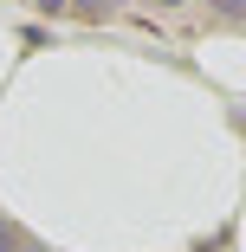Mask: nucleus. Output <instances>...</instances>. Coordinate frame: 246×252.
I'll return each instance as SVG.
<instances>
[{"instance_id": "obj_1", "label": "nucleus", "mask_w": 246, "mask_h": 252, "mask_svg": "<svg viewBox=\"0 0 246 252\" xmlns=\"http://www.w3.org/2000/svg\"><path fill=\"white\" fill-rule=\"evenodd\" d=\"M0 252H20V239H13V226H0Z\"/></svg>"}, {"instance_id": "obj_2", "label": "nucleus", "mask_w": 246, "mask_h": 252, "mask_svg": "<svg viewBox=\"0 0 246 252\" xmlns=\"http://www.w3.org/2000/svg\"><path fill=\"white\" fill-rule=\"evenodd\" d=\"M208 7H214V13H240V0H208Z\"/></svg>"}, {"instance_id": "obj_3", "label": "nucleus", "mask_w": 246, "mask_h": 252, "mask_svg": "<svg viewBox=\"0 0 246 252\" xmlns=\"http://www.w3.org/2000/svg\"><path fill=\"white\" fill-rule=\"evenodd\" d=\"M39 7H45V13H59V7H65V0H39Z\"/></svg>"}]
</instances>
